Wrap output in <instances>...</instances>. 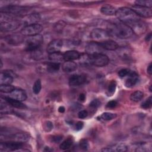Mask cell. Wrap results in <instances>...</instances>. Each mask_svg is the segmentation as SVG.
Listing matches in <instances>:
<instances>
[{"instance_id":"1","label":"cell","mask_w":152,"mask_h":152,"mask_svg":"<svg viewBox=\"0 0 152 152\" xmlns=\"http://www.w3.org/2000/svg\"><path fill=\"white\" fill-rule=\"evenodd\" d=\"M115 15L122 23L126 24L128 26L132 23L141 19L131 8L128 7H121L116 10Z\"/></svg>"},{"instance_id":"2","label":"cell","mask_w":152,"mask_h":152,"mask_svg":"<svg viewBox=\"0 0 152 152\" xmlns=\"http://www.w3.org/2000/svg\"><path fill=\"white\" fill-rule=\"evenodd\" d=\"M112 30L114 34L119 39H128L134 34L132 29L128 25L122 22L115 24L112 28Z\"/></svg>"},{"instance_id":"3","label":"cell","mask_w":152,"mask_h":152,"mask_svg":"<svg viewBox=\"0 0 152 152\" xmlns=\"http://www.w3.org/2000/svg\"><path fill=\"white\" fill-rule=\"evenodd\" d=\"M43 42V37L41 34H37L30 36L27 40L26 43V50L27 52H31L35 49L40 48Z\"/></svg>"},{"instance_id":"4","label":"cell","mask_w":152,"mask_h":152,"mask_svg":"<svg viewBox=\"0 0 152 152\" xmlns=\"http://www.w3.org/2000/svg\"><path fill=\"white\" fill-rule=\"evenodd\" d=\"M43 30V27L42 25L36 23L25 26L21 30V33L25 36H33L37 34Z\"/></svg>"},{"instance_id":"5","label":"cell","mask_w":152,"mask_h":152,"mask_svg":"<svg viewBox=\"0 0 152 152\" xmlns=\"http://www.w3.org/2000/svg\"><path fill=\"white\" fill-rule=\"evenodd\" d=\"M90 56V64L96 66H104L109 62V58L102 53H95Z\"/></svg>"},{"instance_id":"6","label":"cell","mask_w":152,"mask_h":152,"mask_svg":"<svg viewBox=\"0 0 152 152\" xmlns=\"http://www.w3.org/2000/svg\"><path fill=\"white\" fill-rule=\"evenodd\" d=\"M23 145V142L16 141H9L1 142L0 143V150L1 151H16L21 148Z\"/></svg>"},{"instance_id":"7","label":"cell","mask_w":152,"mask_h":152,"mask_svg":"<svg viewBox=\"0 0 152 152\" xmlns=\"http://www.w3.org/2000/svg\"><path fill=\"white\" fill-rule=\"evenodd\" d=\"M90 37L91 39L96 40H106L109 37V33L108 31L102 28H94L90 33Z\"/></svg>"},{"instance_id":"8","label":"cell","mask_w":152,"mask_h":152,"mask_svg":"<svg viewBox=\"0 0 152 152\" xmlns=\"http://www.w3.org/2000/svg\"><path fill=\"white\" fill-rule=\"evenodd\" d=\"M20 26V22L18 20H7L1 22L0 28L1 31H11L18 28Z\"/></svg>"},{"instance_id":"9","label":"cell","mask_w":152,"mask_h":152,"mask_svg":"<svg viewBox=\"0 0 152 152\" xmlns=\"http://www.w3.org/2000/svg\"><path fill=\"white\" fill-rule=\"evenodd\" d=\"M131 9L140 17L150 18L152 16L151 8L144 7L138 5H133Z\"/></svg>"},{"instance_id":"10","label":"cell","mask_w":152,"mask_h":152,"mask_svg":"<svg viewBox=\"0 0 152 152\" xmlns=\"http://www.w3.org/2000/svg\"><path fill=\"white\" fill-rule=\"evenodd\" d=\"M128 26L132 29L134 33L137 34H142L147 30L146 24L141 19L132 23L131 24H129Z\"/></svg>"},{"instance_id":"11","label":"cell","mask_w":152,"mask_h":152,"mask_svg":"<svg viewBox=\"0 0 152 152\" xmlns=\"http://www.w3.org/2000/svg\"><path fill=\"white\" fill-rule=\"evenodd\" d=\"M25 10L23 7L16 5H8L1 8V12L9 15H20Z\"/></svg>"},{"instance_id":"12","label":"cell","mask_w":152,"mask_h":152,"mask_svg":"<svg viewBox=\"0 0 152 152\" xmlns=\"http://www.w3.org/2000/svg\"><path fill=\"white\" fill-rule=\"evenodd\" d=\"M63 46V42L60 39H54L49 42L46 50L49 54L59 52Z\"/></svg>"},{"instance_id":"13","label":"cell","mask_w":152,"mask_h":152,"mask_svg":"<svg viewBox=\"0 0 152 152\" xmlns=\"http://www.w3.org/2000/svg\"><path fill=\"white\" fill-rule=\"evenodd\" d=\"M24 40V36L21 34L14 33L12 34H10L7 36L5 37V40L9 44L17 45H19L23 42Z\"/></svg>"},{"instance_id":"14","label":"cell","mask_w":152,"mask_h":152,"mask_svg":"<svg viewBox=\"0 0 152 152\" xmlns=\"http://www.w3.org/2000/svg\"><path fill=\"white\" fill-rule=\"evenodd\" d=\"M102 48L99 44V42H89L86 46V52L91 55L95 53H101L102 51Z\"/></svg>"},{"instance_id":"15","label":"cell","mask_w":152,"mask_h":152,"mask_svg":"<svg viewBox=\"0 0 152 152\" xmlns=\"http://www.w3.org/2000/svg\"><path fill=\"white\" fill-rule=\"evenodd\" d=\"M86 81V76L84 75L74 74L69 78V84L72 87L79 86L84 84Z\"/></svg>"},{"instance_id":"16","label":"cell","mask_w":152,"mask_h":152,"mask_svg":"<svg viewBox=\"0 0 152 152\" xmlns=\"http://www.w3.org/2000/svg\"><path fill=\"white\" fill-rule=\"evenodd\" d=\"M127 78L125 82V85L126 87L131 88L135 86L139 81V76L134 71H131L127 75Z\"/></svg>"},{"instance_id":"17","label":"cell","mask_w":152,"mask_h":152,"mask_svg":"<svg viewBox=\"0 0 152 152\" xmlns=\"http://www.w3.org/2000/svg\"><path fill=\"white\" fill-rule=\"evenodd\" d=\"M127 150L128 147L124 144H114L102 149V151L104 152H125Z\"/></svg>"},{"instance_id":"18","label":"cell","mask_w":152,"mask_h":152,"mask_svg":"<svg viewBox=\"0 0 152 152\" xmlns=\"http://www.w3.org/2000/svg\"><path fill=\"white\" fill-rule=\"evenodd\" d=\"M11 97L17 99L19 101H24L27 99V94L26 91L21 88H15L14 90L10 93Z\"/></svg>"},{"instance_id":"19","label":"cell","mask_w":152,"mask_h":152,"mask_svg":"<svg viewBox=\"0 0 152 152\" xmlns=\"http://www.w3.org/2000/svg\"><path fill=\"white\" fill-rule=\"evenodd\" d=\"M99 44L103 49L109 50H115L117 49L119 47L118 43L110 39H107L99 42Z\"/></svg>"},{"instance_id":"20","label":"cell","mask_w":152,"mask_h":152,"mask_svg":"<svg viewBox=\"0 0 152 152\" xmlns=\"http://www.w3.org/2000/svg\"><path fill=\"white\" fill-rule=\"evenodd\" d=\"M80 53L78 51L76 50H68L66 51L64 53H63L64 60L65 61H74L76 59H78L80 57Z\"/></svg>"},{"instance_id":"21","label":"cell","mask_w":152,"mask_h":152,"mask_svg":"<svg viewBox=\"0 0 152 152\" xmlns=\"http://www.w3.org/2000/svg\"><path fill=\"white\" fill-rule=\"evenodd\" d=\"M5 101L11 106L18 108V109H24L26 108V106L21 102L11 97H4Z\"/></svg>"},{"instance_id":"22","label":"cell","mask_w":152,"mask_h":152,"mask_svg":"<svg viewBox=\"0 0 152 152\" xmlns=\"http://www.w3.org/2000/svg\"><path fill=\"white\" fill-rule=\"evenodd\" d=\"M77 68V64L72 61H65L62 65V69L65 72H71L75 71Z\"/></svg>"},{"instance_id":"23","label":"cell","mask_w":152,"mask_h":152,"mask_svg":"<svg viewBox=\"0 0 152 152\" xmlns=\"http://www.w3.org/2000/svg\"><path fill=\"white\" fill-rule=\"evenodd\" d=\"M11 138L14 141L21 142H27L29 140V135L24 132H17L11 136Z\"/></svg>"},{"instance_id":"24","label":"cell","mask_w":152,"mask_h":152,"mask_svg":"<svg viewBox=\"0 0 152 152\" xmlns=\"http://www.w3.org/2000/svg\"><path fill=\"white\" fill-rule=\"evenodd\" d=\"M100 11L102 13L106 15H115L116 10L114 7L109 4H106L102 7Z\"/></svg>"},{"instance_id":"25","label":"cell","mask_w":152,"mask_h":152,"mask_svg":"<svg viewBox=\"0 0 152 152\" xmlns=\"http://www.w3.org/2000/svg\"><path fill=\"white\" fill-rule=\"evenodd\" d=\"M13 78H12V77L6 74L2 71L0 75V84H11L13 81Z\"/></svg>"},{"instance_id":"26","label":"cell","mask_w":152,"mask_h":152,"mask_svg":"<svg viewBox=\"0 0 152 152\" xmlns=\"http://www.w3.org/2000/svg\"><path fill=\"white\" fill-rule=\"evenodd\" d=\"M49 59L52 62L59 63V62H61L62 61L64 60L63 54L61 53L60 52L50 53L49 54Z\"/></svg>"},{"instance_id":"27","label":"cell","mask_w":152,"mask_h":152,"mask_svg":"<svg viewBox=\"0 0 152 152\" xmlns=\"http://www.w3.org/2000/svg\"><path fill=\"white\" fill-rule=\"evenodd\" d=\"M40 20V17L39 14L33 13L29 15L26 20V23L27 24V25L31 24H36L37 21Z\"/></svg>"},{"instance_id":"28","label":"cell","mask_w":152,"mask_h":152,"mask_svg":"<svg viewBox=\"0 0 152 152\" xmlns=\"http://www.w3.org/2000/svg\"><path fill=\"white\" fill-rule=\"evenodd\" d=\"M144 97V93L139 90L135 91L133 92L131 96H130V99L134 102H138L140 101Z\"/></svg>"},{"instance_id":"29","label":"cell","mask_w":152,"mask_h":152,"mask_svg":"<svg viewBox=\"0 0 152 152\" xmlns=\"http://www.w3.org/2000/svg\"><path fill=\"white\" fill-rule=\"evenodd\" d=\"M80 62L82 65H88L90 64V56L86 52L81 53L78 58Z\"/></svg>"},{"instance_id":"30","label":"cell","mask_w":152,"mask_h":152,"mask_svg":"<svg viewBox=\"0 0 152 152\" xmlns=\"http://www.w3.org/2000/svg\"><path fill=\"white\" fill-rule=\"evenodd\" d=\"M60 68V64L58 62H51L47 65V70L49 72H57Z\"/></svg>"},{"instance_id":"31","label":"cell","mask_w":152,"mask_h":152,"mask_svg":"<svg viewBox=\"0 0 152 152\" xmlns=\"http://www.w3.org/2000/svg\"><path fill=\"white\" fill-rule=\"evenodd\" d=\"M116 88V82L115 80H112L107 88L106 94L108 96H112L115 92Z\"/></svg>"},{"instance_id":"32","label":"cell","mask_w":152,"mask_h":152,"mask_svg":"<svg viewBox=\"0 0 152 152\" xmlns=\"http://www.w3.org/2000/svg\"><path fill=\"white\" fill-rule=\"evenodd\" d=\"M73 144V140L71 138H68L62 142L59 145V148L61 150H66L69 148Z\"/></svg>"},{"instance_id":"33","label":"cell","mask_w":152,"mask_h":152,"mask_svg":"<svg viewBox=\"0 0 152 152\" xmlns=\"http://www.w3.org/2000/svg\"><path fill=\"white\" fill-rule=\"evenodd\" d=\"M135 4L138 6L151 8L152 0H137L135 1Z\"/></svg>"},{"instance_id":"34","label":"cell","mask_w":152,"mask_h":152,"mask_svg":"<svg viewBox=\"0 0 152 152\" xmlns=\"http://www.w3.org/2000/svg\"><path fill=\"white\" fill-rule=\"evenodd\" d=\"M14 88L15 87L11 84H5L0 86V91L2 93H10L14 90Z\"/></svg>"},{"instance_id":"35","label":"cell","mask_w":152,"mask_h":152,"mask_svg":"<svg viewBox=\"0 0 152 152\" xmlns=\"http://www.w3.org/2000/svg\"><path fill=\"white\" fill-rule=\"evenodd\" d=\"M42 88V84H41V81L40 79L37 80L33 86V91L34 94H37L40 93V90Z\"/></svg>"},{"instance_id":"36","label":"cell","mask_w":152,"mask_h":152,"mask_svg":"<svg viewBox=\"0 0 152 152\" xmlns=\"http://www.w3.org/2000/svg\"><path fill=\"white\" fill-rule=\"evenodd\" d=\"M116 117L115 113H110V112H104L101 115V118L104 121H110L115 119Z\"/></svg>"},{"instance_id":"37","label":"cell","mask_w":152,"mask_h":152,"mask_svg":"<svg viewBox=\"0 0 152 152\" xmlns=\"http://www.w3.org/2000/svg\"><path fill=\"white\" fill-rule=\"evenodd\" d=\"M152 105V97L151 96H150L148 99H147L145 101H144L141 104V107L144 109H148L151 108Z\"/></svg>"},{"instance_id":"38","label":"cell","mask_w":152,"mask_h":152,"mask_svg":"<svg viewBox=\"0 0 152 152\" xmlns=\"http://www.w3.org/2000/svg\"><path fill=\"white\" fill-rule=\"evenodd\" d=\"M30 53H31V57L35 59H40L41 58V56H42V54H43L42 51L40 49V48L30 52Z\"/></svg>"},{"instance_id":"39","label":"cell","mask_w":152,"mask_h":152,"mask_svg":"<svg viewBox=\"0 0 152 152\" xmlns=\"http://www.w3.org/2000/svg\"><path fill=\"white\" fill-rule=\"evenodd\" d=\"M89 144L88 140L86 138H83L80 141V147L83 150H87L88 148Z\"/></svg>"},{"instance_id":"40","label":"cell","mask_w":152,"mask_h":152,"mask_svg":"<svg viewBox=\"0 0 152 152\" xmlns=\"http://www.w3.org/2000/svg\"><path fill=\"white\" fill-rule=\"evenodd\" d=\"M101 104V102L98 99L93 100L89 104V106L93 109H96L99 107Z\"/></svg>"},{"instance_id":"41","label":"cell","mask_w":152,"mask_h":152,"mask_svg":"<svg viewBox=\"0 0 152 152\" xmlns=\"http://www.w3.org/2000/svg\"><path fill=\"white\" fill-rule=\"evenodd\" d=\"M130 72L131 71L128 69H122L118 72V75L121 78H124L127 76Z\"/></svg>"},{"instance_id":"42","label":"cell","mask_w":152,"mask_h":152,"mask_svg":"<svg viewBox=\"0 0 152 152\" xmlns=\"http://www.w3.org/2000/svg\"><path fill=\"white\" fill-rule=\"evenodd\" d=\"M44 129L46 132H49L53 129V124L50 121H46L44 124Z\"/></svg>"},{"instance_id":"43","label":"cell","mask_w":152,"mask_h":152,"mask_svg":"<svg viewBox=\"0 0 152 152\" xmlns=\"http://www.w3.org/2000/svg\"><path fill=\"white\" fill-rule=\"evenodd\" d=\"M118 105V103L115 100H111L109 102L106 104V107L108 109H114Z\"/></svg>"},{"instance_id":"44","label":"cell","mask_w":152,"mask_h":152,"mask_svg":"<svg viewBox=\"0 0 152 152\" xmlns=\"http://www.w3.org/2000/svg\"><path fill=\"white\" fill-rule=\"evenodd\" d=\"M87 115H88V112L86 110H80L78 113V117L80 119H84V118H86L87 116Z\"/></svg>"},{"instance_id":"45","label":"cell","mask_w":152,"mask_h":152,"mask_svg":"<svg viewBox=\"0 0 152 152\" xmlns=\"http://www.w3.org/2000/svg\"><path fill=\"white\" fill-rule=\"evenodd\" d=\"M65 26V23L64 21H59L58 23H56V27H55V28L57 30V31H59L61 30Z\"/></svg>"},{"instance_id":"46","label":"cell","mask_w":152,"mask_h":152,"mask_svg":"<svg viewBox=\"0 0 152 152\" xmlns=\"http://www.w3.org/2000/svg\"><path fill=\"white\" fill-rule=\"evenodd\" d=\"M84 126V123L82 121H78L77 122V124H75V130L76 131H80L81 129H83Z\"/></svg>"},{"instance_id":"47","label":"cell","mask_w":152,"mask_h":152,"mask_svg":"<svg viewBox=\"0 0 152 152\" xmlns=\"http://www.w3.org/2000/svg\"><path fill=\"white\" fill-rule=\"evenodd\" d=\"M62 139V136H61V135H55V136H53L52 138V141H53L55 143H58V142H60L61 141Z\"/></svg>"},{"instance_id":"48","label":"cell","mask_w":152,"mask_h":152,"mask_svg":"<svg viewBox=\"0 0 152 152\" xmlns=\"http://www.w3.org/2000/svg\"><path fill=\"white\" fill-rule=\"evenodd\" d=\"M3 72L5 73L6 74L12 77V78H14L15 77V74L12 71V70H9V69H7V70H4V71H2Z\"/></svg>"},{"instance_id":"49","label":"cell","mask_w":152,"mask_h":152,"mask_svg":"<svg viewBox=\"0 0 152 152\" xmlns=\"http://www.w3.org/2000/svg\"><path fill=\"white\" fill-rule=\"evenodd\" d=\"M86 99V95L84 94V93H81L80 95H79V97H78V100L80 101V102H84Z\"/></svg>"},{"instance_id":"50","label":"cell","mask_w":152,"mask_h":152,"mask_svg":"<svg viewBox=\"0 0 152 152\" xmlns=\"http://www.w3.org/2000/svg\"><path fill=\"white\" fill-rule=\"evenodd\" d=\"M147 73L149 75H151V74H152V65H151V64H150L148 66L147 69Z\"/></svg>"},{"instance_id":"51","label":"cell","mask_w":152,"mask_h":152,"mask_svg":"<svg viewBox=\"0 0 152 152\" xmlns=\"http://www.w3.org/2000/svg\"><path fill=\"white\" fill-rule=\"evenodd\" d=\"M151 33L150 32V33H149L148 34H147V36H145V40L146 42H148V41H150V40H151Z\"/></svg>"},{"instance_id":"52","label":"cell","mask_w":152,"mask_h":152,"mask_svg":"<svg viewBox=\"0 0 152 152\" xmlns=\"http://www.w3.org/2000/svg\"><path fill=\"white\" fill-rule=\"evenodd\" d=\"M58 111L60 113H64L65 112V107L64 106H60L58 108Z\"/></svg>"}]
</instances>
